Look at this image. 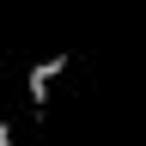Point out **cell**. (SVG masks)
<instances>
[{
	"instance_id": "cell-1",
	"label": "cell",
	"mask_w": 146,
	"mask_h": 146,
	"mask_svg": "<svg viewBox=\"0 0 146 146\" xmlns=\"http://www.w3.org/2000/svg\"><path fill=\"white\" fill-rule=\"evenodd\" d=\"M67 67H73V55H67V49H61V55H49V61H36V67H25V98H31L36 116L49 110V91H55V79H61Z\"/></svg>"
},
{
	"instance_id": "cell-2",
	"label": "cell",
	"mask_w": 146,
	"mask_h": 146,
	"mask_svg": "<svg viewBox=\"0 0 146 146\" xmlns=\"http://www.w3.org/2000/svg\"><path fill=\"white\" fill-rule=\"evenodd\" d=\"M0 146H12V122H0Z\"/></svg>"
}]
</instances>
